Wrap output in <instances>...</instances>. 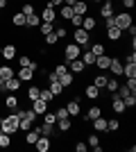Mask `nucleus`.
<instances>
[{"mask_svg":"<svg viewBox=\"0 0 136 152\" xmlns=\"http://www.w3.org/2000/svg\"><path fill=\"white\" fill-rule=\"evenodd\" d=\"M18 125H20L18 111H14V114L5 116V118L0 121V129H2L5 134H9V136H14V134H18Z\"/></svg>","mask_w":136,"mask_h":152,"instance_id":"1","label":"nucleus"},{"mask_svg":"<svg viewBox=\"0 0 136 152\" xmlns=\"http://www.w3.org/2000/svg\"><path fill=\"white\" fill-rule=\"evenodd\" d=\"M18 118H20L18 132H27V129H32V127H34V123H36L39 116L34 114L32 109H23V111H18Z\"/></svg>","mask_w":136,"mask_h":152,"instance_id":"2","label":"nucleus"},{"mask_svg":"<svg viewBox=\"0 0 136 152\" xmlns=\"http://www.w3.org/2000/svg\"><path fill=\"white\" fill-rule=\"evenodd\" d=\"M73 39H75V43H77L82 50H89V45H91V32H86L84 27H75Z\"/></svg>","mask_w":136,"mask_h":152,"instance_id":"3","label":"nucleus"},{"mask_svg":"<svg viewBox=\"0 0 136 152\" xmlns=\"http://www.w3.org/2000/svg\"><path fill=\"white\" fill-rule=\"evenodd\" d=\"M113 20H116V27H120V30H127V27L132 25V14L129 12H120V14H113Z\"/></svg>","mask_w":136,"mask_h":152,"instance_id":"4","label":"nucleus"},{"mask_svg":"<svg viewBox=\"0 0 136 152\" xmlns=\"http://www.w3.org/2000/svg\"><path fill=\"white\" fill-rule=\"evenodd\" d=\"M79 55H82V48H79L75 41H73V43H68V45H64V59H66V61H71V59H77Z\"/></svg>","mask_w":136,"mask_h":152,"instance_id":"5","label":"nucleus"},{"mask_svg":"<svg viewBox=\"0 0 136 152\" xmlns=\"http://www.w3.org/2000/svg\"><path fill=\"white\" fill-rule=\"evenodd\" d=\"M64 107H66V111H68V116H71V118H77V116L82 114V107H79V98H73V100H68Z\"/></svg>","mask_w":136,"mask_h":152,"instance_id":"6","label":"nucleus"},{"mask_svg":"<svg viewBox=\"0 0 136 152\" xmlns=\"http://www.w3.org/2000/svg\"><path fill=\"white\" fill-rule=\"evenodd\" d=\"M111 109H113V114H125V111H127V107H125V102H123V98H118L116 95V91H113V93H111Z\"/></svg>","mask_w":136,"mask_h":152,"instance_id":"7","label":"nucleus"},{"mask_svg":"<svg viewBox=\"0 0 136 152\" xmlns=\"http://www.w3.org/2000/svg\"><path fill=\"white\" fill-rule=\"evenodd\" d=\"M34 75H36V70H34V68H30V66H20V70L16 73V77H18L20 82H32V80H34Z\"/></svg>","mask_w":136,"mask_h":152,"instance_id":"8","label":"nucleus"},{"mask_svg":"<svg viewBox=\"0 0 136 152\" xmlns=\"http://www.w3.org/2000/svg\"><path fill=\"white\" fill-rule=\"evenodd\" d=\"M16 45L14 43H7V45H2V48H0V57L5 59V61H12V59H16Z\"/></svg>","mask_w":136,"mask_h":152,"instance_id":"9","label":"nucleus"},{"mask_svg":"<svg viewBox=\"0 0 136 152\" xmlns=\"http://www.w3.org/2000/svg\"><path fill=\"white\" fill-rule=\"evenodd\" d=\"M39 16H41V20H43V23H57V12H55L52 7H48V5L41 9Z\"/></svg>","mask_w":136,"mask_h":152,"instance_id":"10","label":"nucleus"},{"mask_svg":"<svg viewBox=\"0 0 136 152\" xmlns=\"http://www.w3.org/2000/svg\"><path fill=\"white\" fill-rule=\"evenodd\" d=\"M66 66H68V70H71V73H77V75H82V73H84L86 70V66H84V61H82V59H71V61H66Z\"/></svg>","mask_w":136,"mask_h":152,"instance_id":"11","label":"nucleus"},{"mask_svg":"<svg viewBox=\"0 0 136 152\" xmlns=\"http://www.w3.org/2000/svg\"><path fill=\"white\" fill-rule=\"evenodd\" d=\"M107 70H109V73H111L113 77H120V75H123V61H120L118 57H111L109 68H107Z\"/></svg>","mask_w":136,"mask_h":152,"instance_id":"12","label":"nucleus"},{"mask_svg":"<svg viewBox=\"0 0 136 152\" xmlns=\"http://www.w3.org/2000/svg\"><path fill=\"white\" fill-rule=\"evenodd\" d=\"M48 109H50V104H48V102H43L41 98H36V100L32 102V111H34L36 116H43Z\"/></svg>","mask_w":136,"mask_h":152,"instance_id":"13","label":"nucleus"},{"mask_svg":"<svg viewBox=\"0 0 136 152\" xmlns=\"http://www.w3.org/2000/svg\"><path fill=\"white\" fill-rule=\"evenodd\" d=\"M50 145H52L50 136H39V139H36V143H34L36 152H48V150H50Z\"/></svg>","mask_w":136,"mask_h":152,"instance_id":"14","label":"nucleus"},{"mask_svg":"<svg viewBox=\"0 0 136 152\" xmlns=\"http://www.w3.org/2000/svg\"><path fill=\"white\" fill-rule=\"evenodd\" d=\"M59 84H61L64 89H71L73 84H75V75H73L71 70H66V73H61V75H59Z\"/></svg>","mask_w":136,"mask_h":152,"instance_id":"15","label":"nucleus"},{"mask_svg":"<svg viewBox=\"0 0 136 152\" xmlns=\"http://www.w3.org/2000/svg\"><path fill=\"white\" fill-rule=\"evenodd\" d=\"M73 14H75V16H86V14H89V2H86V0H77V2L73 5Z\"/></svg>","mask_w":136,"mask_h":152,"instance_id":"16","label":"nucleus"},{"mask_svg":"<svg viewBox=\"0 0 136 152\" xmlns=\"http://www.w3.org/2000/svg\"><path fill=\"white\" fill-rule=\"evenodd\" d=\"M107 39H109L111 43H118V41H120V39H123V30H120V27H107Z\"/></svg>","mask_w":136,"mask_h":152,"instance_id":"17","label":"nucleus"},{"mask_svg":"<svg viewBox=\"0 0 136 152\" xmlns=\"http://www.w3.org/2000/svg\"><path fill=\"white\" fill-rule=\"evenodd\" d=\"M82 27H84L86 32H93V30H97V20H95V16H82Z\"/></svg>","mask_w":136,"mask_h":152,"instance_id":"18","label":"nucleus"},{"mask_svg":"<svg viewBox=\"0 0 136 152\" xmlns=\"http://www.w3.org/2000/svg\"><path fill=\"white\" fill-rule=\"evenodd\" d=\"M100 16H102V18H109V16H113V2H111V0H104V2H100Z\"/></svg>","mask_w":136,"mask_h":152,"instance_id":"19","label":"nucleus"},{"mask_svg":"<svg viewBox=\"0 0 136 152\" xmlns=\"http://www.w3.org/2000/svg\"><path fill=\"white\" fill-rule=\"evenodd\" d=\"M2 102H5V107H7V109H12V111H14V109H18V104H20L18 98H16V93L2 95Z\"/></svg>","mask_w":136,"mask_h":152,"instance_id":"20","label":"nucleus"},{"mask_svg":"<svg viewBox=\"0 0 136 152\" xmlns=\"http://www.w3.org/2000/svg\"><path fill=\"white\" fill-rule=\"evenodd\" d=\"M86 145L91 148L93 152H102V145H100V139H97V134H89V139H86Z\"/></svg>","mask_w":136,"mask_h":152,"instance_id":"21","label":"nucleus"},{"mask_svg":"<svg viewBox=\"0 0 136 152\" xmlns=\"http://www.w3.org/2000/svg\"><path fill=\"white\" fill-rule=\"evenodd\" d=\"M109 61H111V57L104 52V55H97L95 57V66H97V70H107L109 68Z\"/></svg>","mask_w":136,"mask_h":152,"instance_id":"22","label":"nucleus"},{"mask_svg":"<svg viewBox=\"0 0 136 152\" xmlns=\"http://www.w3.org/2000/svg\"><path fill=\"white\" fill-rule=\"evenodd\" d=\"M20 84H23V82H20L18 77L14 75L12 80H7V82H5V91H9V93H16V91L20 89Z\"/></svg>","mask_w":136,"mask_h":152,"instance_id":"23","label":"nucleus"},{"mask_svg":"<svg viewBox=\"0 0 136 152\" xmlns=\"http://www.w3.org/2000/svg\"><path fill=\"white\" fill-rule=\"evenodd\" d=\"M79 59L84 61V66L89 68V66H95V55L91 50H82V55H79Z\"/></svg>","mask_w":136,"mask_h":152,"instance_id":"24","label":"nucleus"},{"mask_svg":"<svg viewBox=\"0 0 136 152\" xmlns=\"http://www.w3.org/2000/svg\"><path fill=\"white\" fill-rule=\"evenodd\" d=\"M48 89H50V93L55 95V98H59V95L64 93V86H61V84H59V80H52V82H48Z\"/></svg>","mask_w":136,"mask_h":152,"instance_id":"25","label":"nucleus"},{"mask_svg":"<svg viewBox=\"0 0 136 152\" xmlns=\"http://www.w3.org/2000/svg\"><path fill=\"white\" fill-rule=\"evenodd\" d=\"M25 20H27L25 14H23V12H16V14L12 16V25H14V27H25Z\"/></svg>","mask_w":136,"mask_h":152,"instance_id":"26","label":"nucleus"},{"mask_svg":"<svg viewBox=\"0 0 136 152\" xmlns=\"http://www.w3.org/2000/svg\"><path fill=\"white\" fill-rule=\"evenodd\" d=\"M84 95L89 98V100H97V98H100V89H97L95 84H89V86L84 89Z\"/></svg>","mask_w":136,"mask_h":152,"instance_id":"27","label":"nucleus"},{"mask_svg":"<svg viewBox=\"0 0 136 152\" xmlns=\"http://www.w3.org/2000/svg\"><path fill=\"white\" fill-rule=\"evenodd\" d=\"M34 127H36V132H39L41 136H52V132H55V125H48V123H43V125H36V123H34Z\"/></svg>","mask_w":136,"mask_h":152,"instance_id":"28","label":"nucleus"},{"mask_svg":"<svg viewBox=\"0 0 136 152\" xmlns=\"http://www.w3.org/2000/svg\"><path fill=\"white\" fill-rule=\"evenodd\" d=\"M93 129L95 132H107V118H102V116H97V118H93Z\"/></svg>","mask_w":136,"mask_h":152,"instance_id":"29","label":"nucleus"},{"mask_svg":"<svg viewBox=\"0 0 136 152\" xmlns=\"http://www.w3.org/2000/svg\"><path fill=\"white\" fill-rule=\"evenodd\" d=\"M39 136H41V134L36 132V127H32V129H27V132H25V143H27V145H34Z\"/></svg>","mask_w":136,"mask_h":152,"instance_id":"30","label":"nucleus"},{"mask_svg":"<svg viewBox=\"0 0 136 152\" xmlns=\"http://www.w3.org/2000/svg\"><path fill=\"white\" fill-rule=\"evenodd\" d=\"M55 125L59 127V132H64V134H68L73 129V123H71V118H61V121H57Z\"/></svg>","mask_w":136,"mask_h":152,"instance_id":"31","label":"nucleus"},{"mask_svg":"<svg viewBox=\"0 0 136 152\" xmlns=\"http://www.w3.org/2000/svg\"><path fill=\"white\" fill-rule=\"evenodd\" d=\"M41 25V16L36 12L34 14H30V16H27V20H25V27H39Z\"/></svg>","mask_w":136,"mask_h":152,"instance_id":"32","label":"nucleus"},{"mask_svg":"<svg viewBox=\"0 0 136 152\" xmlns=\"http://www.w3.org/2000/svg\"><path fill=\"white\" fill-rule=\"evenodd\" d=\"M89 50L97 57V55H104V52H107V48H104L102 41H95V43H91V45H89Z\"/></svg>","mask_w":136,"mask_h":152,"instance_id":"33","label":"nucleus"},{"mask_svg":"<svg viewBox=\"0 0 136 152\" xmlns=\"http://www.w3.org/2000/svg\"><path fill=\"white\" fill-rule=\"evenodd\" d=\"M107 80H109V77L104 75V73H95V77H93V84H95L97 89H104V84H107Z\"/></svg>","mask_w":136,"mask_h":152,"instance_id":"34","label":"nucleus"},{"mask_svg":"<svg viewBox=\"0 0 136 152\" xmlns=\"http://www.w3.org/2000/svg\"><path fill=\"white\" fill-rule=\"evenodd\" d=\"M59 14H61V18H64V20H71L73 18V7L71 5H61V7H59Z\"/></svg>","mask_w":136,"mask_h":152,"instance_id":"35","label":"nucleus"},{"mask_svg":"<svg viewBox=\"0 0 136 152\" xmlns=\"http://www.w3.org/2000/svg\"><path fill=\"white\" fill-rule=\"evenodd\" d=\"M123 75L125 77H136V64H123Z\"/></svg>","mask_w":136,"mask_h":152,"instance_id":"36","label":"nucleus"},{"mask_svg":"<svg viewBox=\"0 0 136 152\" xmlns=\"http://www.w3.org/2000/svg\"><path fill=\"white\" fill-rule=\"evenodd\" d=\"M120 129V121L118 118H107V132H118Z\"/></svg>","mask_w":136,"mask_h":152,"instance_id":"37","label":"nucleus"},{"mask_svg":"<svg viewBox=\"0 0 136 152\" xmlns=\"http://www.w3.org/2000/svg\"><path fill=\"white\" fill-rule=\"evenodd\" d=\"M12 145V136L5 132H0V150H7V148Z\"/></svg>","mask_w":136,"mask_h":152,"instance_id":"38","label":"nucleus"},{"mask_svg":"<svg viewBox=\"0 0 136 152\" xmlns=\"http://www.w3.org/2000/svg\"><path fill=\"white\" fill-rule=\"evenodd\" d=\"M39 98H41L43 102H48V104H50L52 100H57V98H55V95L50 93V89H41V91H39Z\"/></svg>","mask_w":136,"mask_h":152,"instance_id":"39","label":"nucleus"},{"mask_svg":"<svg viewBox=\"0 0 136 152\" xmlns=\"http://www.w3.org/2000/svg\"><path fill=\"white\" fill-rule=\"evenodd\" d=\"M39 91H41V86H30V89H27V100H30V102H34V100H36V98H39Z\"/></svg>","mask_w":136,"mask_h":152,"instance_id":"40","label":"nucleus"},{"mask_svg":"<svg viewBox=\"0 0 136 152\" xmlns=\"http://www.w3.org/2000/svg\"><path fill=\"white\" fill-rule=\"evenodd\" d=\"M39 30H41V37H45V34H50V32H55V23H43V20H41Z\"/></svg>","mask_w":136,"mask_h":152,"instance_id":"41","label":"nucleus"},{"mask_svg":"<svg viewBox=\"0 0 136 152\" xmlns=\"http://www.w3.org/2000/svg\"><path fill=\"white\" fill-rule=\"evenodd\" d=\"M123 102H125V107H127V109H134L136 107V93H129L127 98H123Z\"/></svg>","mask_w":136,"mask_h":152,"instance_id":"42","label":"nucleus"},{"mask_svg":"<svg viewBox=\"0 0 136 152\" xmlns=\"http://www.w3.org/2000/svg\"><path fill=\"white\" fill-rule=\"evenodd\" d=\"M118 86H120V84H118V80H116V77H109V80H107V84H104V89H107V91H111V93H113V91H116Z\"/></svg>","mask_w":136,"mask_h":152,"instance_id":"43","label":"nucleus"},{"mask_svg":"<svg viewBox=\"0 0 136 152\" xmlns=\"http://www.w3.org/2000/svg\"><path fill=\"white\" fill-rule=\"evenodd\" d=\"M43 41H45V45H55V43L59 41L57 32H50V34H45V37H43Z\"/></svg>","mask_w":136,"mask_h":152,"instance_id":"44","label":"nucleus"},{"mask_svg":"<svg viewBox=\"0 0 136 152\" xmlns=\"http://www.w3.org/2000/svg\"><path fill=\"white\" fill-rule=\"evenodd\" d=\"M43 123H48V125H55V123H57V116H55V111H50V109H48V111L43 114Z\"/></svg>","mask_w":136,"mask_h":152,"instance_id":"45","label":"nucleus"},{"mask_svg":"<svg viewBox=\"0 0 136 152\" xmlns=\"http://www.w3.org/2000/svg\"><path fill=\"white\" fill-rule=\"evenodd\" d=\"M20 12L25 14V16H30V14H34L36 9H34V5H32V2H23V5H20Z\"/></svg>","mask_w":136,"mask_h":152,"instance_id":"46","label":"nucleus"},{"mask_svg":"<svg viewBox=\"0 0 136 152\" xmlns=\"http://www.w3.org/2000/svg\"><path fill=\"white\" fill-rule=\"evenodd\" d=\"M55 116H57V121H61V118H71L68 111H66V107H57V109H55Z\"/></svg>","mask_w":136,"mask_h":152,"instance_id":"47","label":"nucleus"},{"mask_svg":"<svg viewBox=\"0 0 136 152\" xmlns=\"http://www.w3.org/2000/svg\"><path fill=\"white\" fill-rule=\"evenodd\" d=\"M16 57H18V66H32V59L27 55H16Z\"/></svg>","mask_w":136,"mask_h":152,"instance_id":"48","label":"nucleus"},{"mask_svg":"<svg viewBox=\"0 0 136 152\" xmlns=\"http://www.w3.org/2000/svg\"><path fill=\"white\" fill-rule=\"evenodd\" d=\"M129 93H132V91L127 89V86H118V89H116V95H118V98H127Z\"/></svg>","mask_w":136,"mask_h":152,"instance_id":"49","label":"nucleus"},{"mask_svg":"<svg viewBox=\"0 0 136 152\" xmlns=\"http://www.w3.org/2000/svg\"><path fill=\"white\" fill-rule=\"evenodd\" d=\"M125 64H136V50H129L125 55Z\"/></svg>","mask_w":136,"mask_h":152,"instance_id":"50","label":"nucleus"},{"mask_svg":"<svg viewBox=\"0 0 136 152\" xmlns=\"http://www.w3.org/2000/svg\"><path fill=\"white\" fill-rule=\"evenodd\" d=\"M132 93H136V77H127V84H125Z\"/></svg>","mask_w":136,"mask_h":152,"instance_id":"51","label":"nucleus"},{"mask_svg":"<svg viewBox=\"0 0 136 152\" xmlns=\"http://www.w3.org/2000/svg\"><path fill=\"white\" fill-rule=\"evenodd\" d=\"M120 2H123V9H125V12L134 9V5H136V0H120Z\"/></svg>","mask_w":136,"mask_h":152,"instance_id":"52","label":"nucleus"},{"mask_svg":"<svg viewBox=\"0 0 136 152\" xmlns=\"http://www.w3.org/2000/svg\"><path fill=\"white\" fill-rule=\"evenodd\" d=\"M66 70H68V66H66V64H57V66H55V75H61V73H66Z\"/></svg>","mask_w":136,"mask_h":152,"instance_id":"53","label":"nucleus"},{"mask_svg":"<svg viewBox=\"0 0 136 152\" xmlns=\"http://www.w3.org/2000/svg\"><path fill=\"white\" fill-rule=\"evenodd\" d=\"M89 150V145H86L84 141H77V143H75V152H86Z\"/></svg>","mask_w":136,"mask_h":152,"instance_id":"54","label":"nucleus"},{"mask_svg":"<svg viewBox=\"0 0 136 152\" xmlns=\"http://www.w3.org/2000/svg\"><path fill=\"white\" fill-rule=\"evenodd\" d=\"M55 32H57L59 41H61V39H66V34H68V30H66V27H55Z\"/></svg>","mask_w":136,"mask_h":152,"instance_id":"55","label":"nucleus"},{"mask_svg":"<svg viewBox=\"0 0 136 152\" xmlns=\"http://www.w3.org/2000/svg\"><path fill=\"white\" fill-rule=\"evenodd\" d=\"M45 5H48V7H52V9H57V7H61V5H64V0H48Z\"/></svg>","mask_w":136,"mask_h":152,"instance_id":"56","label":"nucleus"},{"mask_svg":"<svg viewBox=\"0 0 136 152\" xmlns=\"http://www.w3.org/2000/svg\"><path fill=\"white\" fill-rule=\"evenodd\" d=\"M71 23H73V27H82V16H75V14H73Z\"/></svg>","mask_w":136,"mask_h":152,"instance_id":"57","label":"nucleus"},{"mask_svg":"<svg viewBox=\"0 0 136 152\" xmlns=\"http://www.w3.org/2000/svg\"><path fill=\"white\" fill-rule=\"evenodd\" d=\"M116 25V20H113V16H109V18H104V27H113Z\"/></svg>","mask_w":136,"mask_h":152,"instance_id":"58","label":"nucleus"},{"mask_svg":"<svg viewBox=\"0 0 136 152\" xmlns=\"http://www.w3.org/2000/svg\"><path fill=\"white\" fill-rule=\"evenodd\" d=\"M7 5H9V0H0V9H5Z\"/></svg>","mask_w":136,"mask_h":152,"instance_id":"59","label":"nucleus"},{"mask_svg":"<svg viewBox=\"0 0 136 152\" xmlns=\"http://www.w3.org/2000/svg\"><path fill=\"white\" fill-rule=\"evenodd\" d=\"M75 2H77V0H64V5H71V7L75 5Z\"/></svg>","mask_w":136,"mask_h":152,"instance_id":"60","label":"nucleus"},{"mask_svg":"<svg viewBox=\"0 0 136 152\" xmlns=\"http://www.w3.org/2000/svg\"><path fill=\"white\" fill-rule=\"evenodd\" d=\"M93 2H97V5H100V2H104V0H93Z\"/></svg>","mask_w":136,"mask_h":152,"instance_id":"61","label":"nucleus"},{"mask_svg":"<svg viewBox=\"0 0 136 152\" xmlns=\"http://www.w3.org/2000/svg\"><path fill=\"white\" fill-rule=\"evenodd\" d=\"M111 2H120V0H111Z\"/></svg>","mask_w":136,"mask_h":152,"instance_id":"62","label":"nucleus"},{"mask_svg":"<svg viewBox=\"0 0 136 152\" xmlns=\"http://www.w3.org/2000/svg\"><path fill=\"white\" fill-rule=\"evenodd\" d=\"M0 132H2V129H0Z\"/></svg>","mask_w":136,"mask_h":152,"instance_id":"63","label":"nucleus"}]
</instances>
